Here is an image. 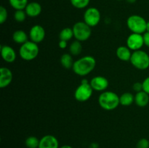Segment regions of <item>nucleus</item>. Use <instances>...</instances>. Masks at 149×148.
<instances>
[{"label": "nucleus", "mask_w": 149, "mask_h": 148, "mask_svg": "<svg viewBox=\"0 0 149 148\" xmlns=\"http://www.w3.org/2000/svg\"><path fill=\"white\" fill-rule=\"evenodd\" d=\"M120 104L122 106H130L135 102V96L130 92H125L119 97Z\"/></svg>", "instance_id": "aec40b11"}, {"label": "nucleus", "mask_w": 149, "mask_h": 148, "mask_svg": "<svg viewBox=\"0 0 149 148\" xmlns=\"http://www.w3.org/2000/svg\"><path fill=\"white\" fill-rule=\"evenodd\" d=\"M143 84V91L149 94V76L146 78L142 82Z\"/></svg>", "instance_id": "c85d7f7f"}, {"label": "nucleus", "mask_w": 149, "mask_h": 148, "mask_svg": "<svg viewBox=\"0 0 149 148\" xmlns=\"http://www.w3.org/2000/svg\"><path fill=\"white\" fill-rule=\"evenodd\" d=\"M90 148H98V145L96 143H92L90 145Z\"/></svg>", "instance_id": "473e14b6"}, {"label": "nucleus", "mask_w": 149, "mask_h": 148, "mask_svg": "<svg viewBox=\"0 0 149 148\" xmlns=\"http://www.w3.org/2000/svg\"><path fill=\"white\" fill-rule=\"evenodd\" d=\"M74 61L73 59L72 55L70 53H65L61 56V64L65 69H72Z\"/></svg>", "instance_id": "6ab92c4d"}, {"label": "nucleus", "mask_w": 149, "mask_h": 148, "mask_svg": "<svg viewBox=\"0 0 149 148\" xmlns=\"http://www.w3.org/2000/svg\"><path fill=\"white\" fill-rule=\"evenodd\" d=\"M59 142L55 136L51 134L42 136L39 141V148H59Z\"/></svg>", "instance_id": "f8f14e48"}, {"label": "nucleus", "mask_w": 149, "mask_h": 148, "mask_svg": "<svg viewBox=\"0 0 149 148\" xmlns=\"http://www.w3.org/2000/svg\"><path fill=\"white\" fill-rule=\"evenodd\" d=\"M146 31L149 32V21H147V25H146Z\"/></svg>", "instance_id": "c9c22d12"}, {"label": "nucleus", "mask_w": 149, "mask_h": 148, "mask_svg": "<svg viewBox=\"0 0 149 148\" xmlns=\"http://www.w3.org/2000/svg\"><path fill=\"white\" fill-rule=\"evenodd\" d=\"M10 5L15 10H25L29 4L28 0H8Z\"/></svg>", "instance_id": "4be33fe9"}, {"label": "nucleus", "mask_w": 149, "mask_h": 148, "mask_svg": "<svg viewBox=\"0 0 149 148\" xmlns=\"http://www.w3.org/2000/svg\"><path fill=\"white\" fill-rule=\"evenodd\" d=\"M127 1L128 3H130V4H134V3L136 2L137 0H126Z\"/></svg>", "instance_id": "f704fd0d"}, {"label": "nucleus", "mask_w": 149, "mask_h": 148, "mask_svg": "<svg viewBox=\"0 0 149 148\" xmlns=\"http://www.w3.org/2000/svg\"><path fill=\"white\" fill-rule=\"evenodd\" d=\"M82 51V46H81V41L75 40L70 44L69 46V53L72 56H78L81 53Z\"/></svg>", "instance_id": "412c9836"}, {"label": "nucleus", "mask_w": 149, "mask_h": 148, "mask_svg": "<svg viewBox=\"0 0 149 148\" xmlns=\"http://www.w3.org/2000/svg\"><path fill=\"white\" fill-rule=\"evenodd\" d=\"M96 66V59L94 57L87 55L74 61L72 70L75 74L84 77L90 74Z\"/></svg>", "instance_id": "f257e3e1"}, {"label": "nucleus", "mask_w": 149, "mask_h": 148, "mask_svg": "<svg viewBox=\"0 0 149 148\" xmlns=\"http://www.w3.org/2000/svg\"><path fill=\"white\" fill-rule=\"evenodd\" d=\"M1 55L4 61H5L7 63H13L15 61L16 57H17L15 49L9 45H1Z\"/></svg>", "instance_id": "4468645a"}, {"label": "nucleus", "mask_w": 149, "mask_h": 148, "mask_svg": "<svg viewBox=\"0 0 149 148\" xmlns=\"http://www.w3.org/2000/svg\"><path fill=\"white\" fill-rule=\"evenodd\" d=\"M94 90L87 79H83L74 91V98L80 102H84L91 98Z\"/></svg>", "instance_id": "423d86ee"}, {"label": "nucleus", "mask_w": 149, "mask_h": 148, "mask_svg": "<svg viewBox=\"0 0 149 148\" xmlns=\"http://www.w3.org/2000/svg\"><path fill=\"white\" fill-rule=\"evenodd\" d=\"M101 19V15L96 7H88L84 13V22L91 28L95 27L99 24Z\"/></svg>", "instance_id": "6e6552de"}, {"label": "nucleus", "mask_w": 149, "mask_h": 148, "mask_svg": "<svg viewBox=\"0 0 149 148\" xmlns=\"http://www.w3.org/2000/svg\"><path fill=\"white\" fill-rule=\"evenodd\" d=\"M126 44L127 46L133 52L141 49L144 45L143 34L132 33L127 39Z\"/></svg>", "instance_id": "1a4fd4ad"}, {"label": "nucleus", "mask_w": 149, "mask_h": 148, "mask_svg": "<svg viewBox=\"0 0 149 148\" xmlns=\"http://www.w3.org/2000/svg\"><path fill=\"white\" fill-rule=\"evenodd\" d=\"M131 51L132 50H130L127 46H120L116 49V57L120 60L127 62V61L130 60L131 57H132V53Z\"/></svg>", "instance_id": "dca6fc26"}, {"label": "nucleus", "mask_w": 149, "mask_h": 148, "mask_svg": "<svg viewBox=\"0 0 149 148\" xmlns=\"http://www.w3.org/2000/svg\"><path fill=\"white\" fill-rule=\"evenodd\" d=\"M8 17V12L7 9L3 6L0 7V23L3 24L6 22Z\"/></svg>", "instance_id": "bb28decb"}, {"label": "nucleus", "mask_w": 149, "mask_h": 148, "mask_svg": "<svg viewBox=\"0 0 149 148\" xmlns=\"http://www.w3.org/2000/svg\"><path fill=\"white\" fill-rule=\"evenodd\" d=\"M143 41H144V45L149 47V32H145V33L143 34Z\"/></svg>", "instance_id": "7c9ffc66"}, {"label": "nucleus", "mask_w": 149, "mask_h": 148, "mask_svg": "<svg viewBox=\"0 0 149 148\" xmlns=\"http://www.w3.org/2000/svg\"><path fill=\"white\" fill-rule=\"evenodd\" d=\"M59 148H74V147L71 146H70V145H63V146L60 147Z\"/></svg>", "instance_id": "72a5a7b5"}, {"label": "nucleus", "mask_w": 149, "mask_h": 148, "mask_svg": "<svg viewBox=\"0 0 149 148\" xmlns=\"http://www.w3.org/2000/svg\"><path fill=\"white\" fill-rule=\"evenodd\" d=\"M29 39V36L27 33L23 30H17L13 33V40L14 42L18 44H23L28 41Z\"/></svg>", "instance_id": "a211bd4d"}, {"label": "nucleus", "mask_w": 149, "mask_h": 148, "mask_svg": "<svg viewBox=\"0 0 149 148\" xmlns=\"http://www.w3.org/2000/svg\"><path fill=\"white\" fill-rule=\"evenodd\" d=\"M137 148H149V141L146 138H142L139 139L137 142Z\"/></svg>", "instance_id": "cd10ccee"}, {"label": "nucleus", "mask_w": 149, "mask_h": 148, "mask_svg": "<svg viewBox=\"0 0 149 148\" xmlns=\"http://www.w3.org/2000/svg\"><path fill=\"white\" fill-rule=\"evenodd\" d=\"M116 1H122V0H116Z\"/></svg>", "instance_id": "e433bc0d"}, {"label": "nucleus", "mask_w": 149, "mask_h": 148, "mask_svg": "<svg viewBox=\"0 0 149 148\" xmlns=\"http://www.w3.org/2000/svg\"><path fill=\"white\" fill-rule=\"evenodd\" d=\"M135 103L140 107H144L149 103V94L144 91L137 92L135 95Z\"/></svg>", "instance_id": "f3484780"}, {"label": "nucleus", "mask_w": 149, "mask_h": 148, "mask_svg": "<svg viewBox=\"0 0 149 148\" xmlns=\"http://www.w3.org/2000/svg\"><path fill=\"white\" fill-rule=\"evenodd\" d=\"M71 4L77 9H84L88 7L90 0H70Z\"/></svg>", "instance_id": "393cba45"}, {"label": "nucleus", "mask_w": 149, "mask_h": 148, "mask_svg": "<svg viewBox=\"0 0 149 148\" xmlns=\"http://www.w3.org/2000/svg\"><path fill=\"white\" fill-rule=\"evenodd\" d=\"M42 7L39 2L36 1H31L26 6L25 11L27 16L30 17H36L41 14Z\"/></svg>", "instance_id": "2eb2a0df"}, {"label": "nucleus", "mask_w": 149, "mask_h": 148, "mask_svg": "<svg viewBox=\"0 0 149 148\" xmlns=\"http://www.w3.org/2000/svg\"><path fill=\"white\" fill-rule=\"evenodd\" d=\"M27 14H26L25 10H15L14 13V19L17 23H23L26 20Z\"/></svg>", "instance_id": "a878e982"}, {"label": "nucleus", "mask_w": 149, "mask_h": 148, "mask_svg": "<svg viewBox=\"0 0 149 148\" xmlns=\"http://www.w3.org/2000/svg\"><path fill=\"white\" fill-rule=\"evenodd\" d=\"M13 74L11 70L6 67L0 69V88L4 89L8 86L13 81Z\"/></svg>", "instance_id": "ddd939ff"}, {"label": "nucleus", "mask_w": 149, "mask_h": 148, "mask_svg": "<svg viewBox=\"0 0 149 148\" xmlns=\"http://www.w3.org/2000/svg\"><path fill=\"white\" fill-rule=\"evenodd\" d=\"M58 46L61 49H65L68 46V41H65L63 40H60L59 42H58Z\"/></svg>", "instance_id": "2f4dec72"}, {"label": "nucleus", "mask_w": 149, "mask_h": 148, "mask_svg": "<svg viewBox=\"0 0 149 148\" xmlns=\"http://www.w3.org/2000/svg\"><path fill=\"white\" fill-rule=\"evenodd\" d=\"M130 61L134 68L140 71H145L149 68V55L141 49L132 52Z\"/></svg>", "instance_id": "39448f33"}, {"label": "nucleus", "mask_w": 149, "mask_h": 148, "mask_svg": "<svg viewBox=\"0 0 149 148\" xmlns=\"http://www.w3.org/2000/svg\"><path fill=\"white\" fill-rule=\"evenodd\" d=\"M99 105L103 110L111 111L116 109L120 104L119 96L111 91H105L98 97Z\"/></svg>", "instance_id": "f03ea898"}, {"label": "nucleus", "mask_w": 149, "mask_h": 148, "mask_svg": "<svg viewBox=\"0 0 149 148\" xmlns=\"http://www.w3.org/2000/svg\"><path fill=\"white\" fill-rule=\"evenodd\" d=\"M39 141L40 139H38L36 136H30L26 138L25 145L27 148H39Z\"/></svg>", "instance_id": "b1692460"}, {"label": "nucleus", "mask_w": 149, "mask_h": 148, "mask_svg": "<svg viewBox=\"0 0 149 148\" xmlns=\"http://www.w3.org/2000/svg\"><path fill=\"white\" fill-rule=\"evenodd\" d=\"M39 53V46L32 41H28L23 44L19 49V55L23 60L31 61L37 57Z\"/></svg>", "instance_id": "7ed1b4c3"}, {"label": "nucleus", "mask_w": 149, "mask_h": 148, "mask_svg": "<svg viewBox=\"0 0 149 148\" xmlns=\"http://www.w3.org/2000/svg\"><path fill=\"white\" fill-rule=\"evenodd\" d=\"M147 21L139 15H132L127 20V26L132 33L143 34L146 32Z\"/></svg>", "instance_id": "20e7f679"}, {"label": "nucleus", "mask_w": 149, "mask_h": 148, "mask_svg": "<svg viewBox=\"0 0 149 148\" xmlns=\"http://www.w3.org/2000/svg\"><path fill=\"white\" fill-rule=\"evenodd\" d=\"M74 37V32L73 29L71 28H64L61 30L59 33L60 40H63L65 41H68Z\"/></svg>", "instance_id": "5701e85b"}, {"label": "nucleus", "mask_w": 149, "mask_h": 148, "mask_svg": "<svg viewBox=\"0 0 149 148\" xmlns=\"http://www.w3.org/2000/svg\"><path fill=\"white\" fill-rule=\"evenodd\" d=\"M45 36L46 33L45 28L40 25H34L29 30V38L31 41L36 44L43 41Z\"/></svg>", "instance_id": "9d476101"}, {"label": "nucleus", "mask_w": 149, "mask_h": 148, "mask_svg": "<svg viewBox=\"0 0 149 148\" xmlns=\"http://www.w3.org/2000/svg\"><path fill=\"white\" fill-rule=\"evenodd\" d=\"M132 89L136 93L143 91V84L141 82H135L132 85Z\"/></svg>", "instance_id": "c756f323"}, {"label": "nucleus", "mask_w": 149, "mask_h": 148, "mask_svg": "<svg viewBox=\"0 0 149 148\" xmlns=\"http://www.w3.org/2000/svg\"><path fill=\"white\" fill-rule=\"evenodd\" d=\"M74 32V37L76 40L79 41H85L88 40L92 34V29L84 21L77 22L72 28Z\"/></svg>", "instance_id": "0eeeda50"}, {"label": "nucleus", "mask_w": 149, "mask_h": 148, "mask_svg": "<svg viewBox=\"0 0 149 148\" xmlns=\"http://www.w3.org/2000/svg\"><path fill=\"white\" fill-rule=\"evenodd\" d=\"M90 84L94 91H102V92L106 91L109 85V80L106 77L101 75L93 77L90 80Z\"/></svg>", "instance_id": "9b49d317"}]
</instances>
